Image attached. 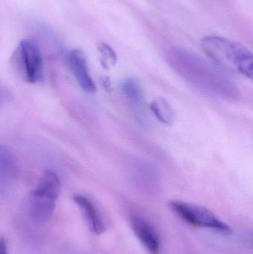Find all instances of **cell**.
Masks as SVG:
<instances>
[{"label":"cell","mask_w":253,"mask_h":254,"mask_svg":"<svg viewBox=\"0 0 253 254\" xmlns=\"http://www.w3.org/2000/svg\"><path fill=\"white\" fill-rule=\"evenodd\" d=\"M169 64L174 70L193 87L213 98L231 101L239 98L236 83L216 64H212L194 53L173 49Z\"/></svg>","instance_id":"obj_1"},{"label":"cell","mask_w":253,"mask_h":254,"mask_svg":"<svg viewBox=\"0 0 253 254\" xmlns=\"http://www.w3.org/2000/svg\"><path fill=\"white\" fill-rule=\"evenodd\" d=\"M18 161L10 149L1 146L0 148V182L1 187L7 186L16 178Z\"/></svg>","instance_id":"obj_9"},{"label":"cell","mask_w":253,"mask_h":254,"mask_svg":"<svg viewBox=\"0 0 253 254\" xmlns=\"http://www.w3.org/2000/svg\"><path fill=\"white\" fill-rule=\"evenodd\" d=\"M68 64L81 89L87 93H95L96 85L91 77L85 54L79 49L71 51L68 55Z\"/></svg>","instance_id":"obj_6"},{"label":"cell","mask_w":253,"mask_h":254,"mask_svg":"<svg viewBox=\"0 0 253 254\" xmlns=\"http://www.w3.org/2000/svg\"><path fill=\"white\" fill-rule=\"evenodd\" d=\"M74 201L78 205L92 233L101 235L105 231V227L99 211L92 201L82 195H75Z\"/></svg>","instance_id":"obj_8"},{"label":"cell","mask_w":253,"mask_h":254,"mask_svg":"<svg viewBox=\"0 0 253 254\" xmlns=\"http://www.w3.org/2000/svg\"><path fill=\"white\" fill-rule=\"evenodd\" d=\"M98 52L101 57V64L105 69H110L117 63V55L114 51L106 43L98 45Z\"/></svg>","instance_id":"obj_12"},{"label":"cell","mask_w":253,"mask_h":254,"mask_svg":"<svg viewBox=\"0 0 253 254\" xmlns=\"http://www.w3.org/2000/svg\"><path fill=\"white\" fill-rule=\"evenodd\" d=\"M131 225L136 237L151 254H159L160 240L154 227L146 219L138 216L131 218Z\"/></svg>","instance_id":"obj_7"},{"label":"cell","mask_w":253,"mask_h":254,"mask_svg":"<svg viewBox=\"0 0 253 254\" xmlns=\"http://www.w3.org/2000/svg\"><path fill=\"white\" fill-rule=\"evenodd\" d=\"M13 100V94L7 87L1 86L0 92V101L1 103H9Z\"/></svg>","instance_id":"obj_14"},{"label":"cell","mask_w":253,"mask_h":254,"mask_svg":"<svg viewBox=\"0 0 253 254\" xmlns=\"http://www.w3.org/2000/svg\"><path fill=\"white\" fill-rule=\"evenodd\" d=\"M169 206L178 218L193 226L209 228L226 235L233 233V230L227 224L220 220L206 207L178 200L171 201Z\"/></svg>","instance_id":"obj_4"},{"label":"cell","mask_w":253,"mask_h":254,"mask_svg":"<svg viewBox=\"0 0 253 254\" xmlns=\"http://www.w3.org/2000/svg\"><path fill=\"white\" fill-rule=\"evenodd\" d=\"M0 254H7V245L3 239H1L0 242Z\"/></svg>","instance_id":"obj_15"},{"label":"cell","mask_w":253,"mask_h":254,"mask_svg":"<svg viewBox=\"0 0 253 254\" xmlns=\"http://www.w3.org/2000/svg\"><path fill=\"white\" fill-rule=\"evenodd\" d=\"M60 181L54 172L45 170L37 187L27 198L28 216L37 224H44L51 218L60 192Z\"/></svg>","instance_id":"obj_2"},{"label":"cell","mask_w":253,"mask_h":254,"mask_svg":"<svg viewBox=\"0 0 253 254\" xmlns=\"http://www.w3.org/2000/svg\"><path fill=\"white\" fill-rule=\"evenodd\" d=\"M203 52L223 70L236 71L239 63L250 49L220 36H206L201 43Z\"/></svg>","instance_id":"obj_3"},{"label":"cell","mask_w":253,"mask_h":254,"mask_svg":"<svg viewBox=\"0 0 253 254\" xmlns=\"http://www.w3.org/2000/svg\"><path fill=\"white\" fill-rule=\"evenodd\" d=\"M252 239H253V236Z\"/></svg>","instance_id":"obj_16"},{"label":"cell","mask_w":253,"mask_h":254,"mask_svg":"<svg viewBox=\"0 0 253 254\" xmlns=\"http://www.w3.org/2000/svg\"><path fill=\"white\" fill-rule=\"evenodd\" d=\"M18 59L22 75L27 82L36 83L43 78V60L35 42L24 40L18 48Z\"/></svg>","instance_id":"obj_5"},{"label":"cell","mask_w":253,"mask_h":254,"mask_svg":"<svg viewBox=\"0 0 253 254\" xmlns=\"http://www.w3.org/2000/svg\"><path fill=\"white\" fill-rule=\"evenodd\" d=\"M236 72L243 74L253 81V53L250 51L243 57L239 65Z\"/></svg>","instance_id":"obj_13"},{"label":"cell","mask_w":253,"mask_h":254,"mask_svg":"<svg viewBox=\"0 0 253 254\" xmlns=\"http://www.w3.org/2000/svg\"><path fill=\"white\" fill-rule=\"evenodd\" d=\"M151 110L162 123L169 125L174 120V113L169 104L162 98L154 100L151 104Z\"/></svg>","instance_id":"obj_11"},{"label":"cell","mask_w":253,"mask_h":254,"mask_svg":"<svg viewBox=\"0 0 253 254\" xmlns=\"http://www.w3.org/2000/svg\"><path fill=\"white\" fill-rule=\"evenodd\" d=\"M120 89L131 104H133L135 107L141 108L142 107L144 104V95L138 80L132 77L124 79L120 84Z\"/></svg>","instance_id":"obj_10"}]
</instances>
